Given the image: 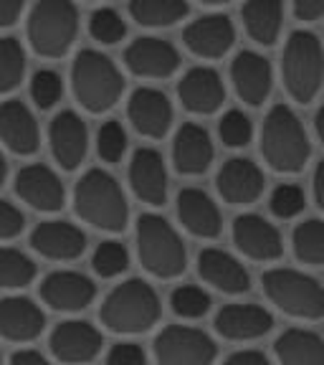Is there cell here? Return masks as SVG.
<instances>
[{"mask_svg": "<svg viewBox=\"0 0 324 365\" xmlns=\"http://www.w3.org/2000/svg\"><path fill=\"white\" fill-rule=\"evenodd\" d=\"M23 228H26V218H23V213L18 211L13 203H8V200L0 198V241L16 239Z\"/></svg>", "mask_w": 324, "mask_h": 365, "instance_id": "b9f144b4", "label": "cell"}, {"mask_svg": "<svg viewBox=\"0 0 324 365\" xmlns=\"http://www.w3.org/2000/svg\"><path fill=\"white\" fill-rule=\"evenodd\" d=\"M0 365H3V355H0Z\"/></svg>", "mask_w": 324, "mask_h": 365, "instance_id": "f5cc1de1", "label": "cell"}, {"mask_svg": "<svg viewBox=\"0 0 324 365\" xmlns=\"http://www.w3.org/2000/svg\"><path fill=\"white\" fill-rule=\"evenodd\" d=\"M309 153H312V145L299 117L286 104H276L268 112L261 132V155L268 168L284 175H294L304 170Z\"/></svg>", "mask_w": 324, "mask_h": 365, "instance_id": "3957f363", "label": "cell"}, {"mask_svg": "<svg viewBox=\"0 0 324 365\" xmlns=\"http://www.w3.org/2000/svg\"><path fill=\"white\" fill-rule=\"evenodd\" d=\"M198 274L205 284L223 294H246L251 289V274L236 257L223 249H203L198 254Z\"/></svg>", "mask_w": 324, "mask_h": 365, "instance_id": "d6986e66", "label": "cell"}, {"mask_svg": "<svg viewBox=\"0 0 324 365\" xmlns=\"http://www.w3.org/2000/svg\"><path fill=\"white\" fill-rule=\"evenodd\" d=\"M218 132H221L223 145H228V148H246L251 143V137H254V125H251V120L244 112L231 109V112L223 114Z\"/></svg>", "mask_w": 324, "mask_h": 365, "instance_id": "f35d334b", "label": "cell"}, {"mask_svg": "<svg viewBox=\"0 0 324 365\" xmlns=\"http://www.w3.org/2000/svg\"><path fill=\"white\" fill-rule=\"evenodd\" d=\"M46 314L28 297L0 299V335L11 342H31L43 332Z\"/></svg>", "mask_w": 324, "mask_h": 365, "instance_id": "d4e9b609", "label": "cell"}, {"mask_svg": "<svg viewBox=\"0 0 324 365\" xmlns=\"http://www.w3.org/2000/svg\"><path fill=\"white\" fill-rule=\"evenodd\" d=\"M177 97L188 112L213 114L226 102V89H223L221 76L213 68L195 66L182 76L180 86H177Z\"/></svg>", "mask_w": 324, "mask_h": 365, "instance_id": "603a6c76", "label": "cell"}, {"mask_svg": "<svg viewBox=\"0 0 324 365\" xmlns=\"http://www.w3.org/2000/svg\"><path fill=\"white\" fill-rule=\"evenodd\" d=\"M48 143H51L53 160L63 170H76L89 150V132H86L84 120L71 109L56 114L48 127Z\"/></svg>", "mask_w": 324, "mask_h": 365, "instance_id": "9a60e30c", "label": "cell"}, {"mask_svg": "<svg viewBox=\"0 0 324 365\" xmlns=\"http://www.w3.org/2000/svg\"><path fill=\"white\" fill-rule=\"evenodd\" d=\"M185 46L200 58H218L231 51L236 41L234 23L228 16H205L185 29Z\"/></svg>", "mask_w": 324, "mask_h": 365, "instance_id": "484cf974", "label": "cell"}, {"mask_svg": "<svg viewBox=\"0 0 324 365\" xmlns=\"http://www.w3.org/2000/svg\"><path fill=\"white\" fill-rule=\"evenodd\" d=\"M31 97L38 109H51L63 97V81L53 68H41L31 79Z\"/></svg>", "mask_w": 324, "mask_h": 365, "instance_id": "74e56055", "label": "cell"}, {"mask_svg": "<svg viewBox=\"0 0 324 365\" xmlns=\"http://www.w3.org/2000/svg\"><path fill=\"white\" fill-rule=\"evenodd\" d=\"M304 203H307V198H304V190L299 188V185H291V182H286V185H279V188L271 193V200H268V208H271V213L276 218H294L299 216V213L304 211Z\"/></svg>", "mask_w": 324, "mask_h": 365, "instance_id": "60d3db41", "label": "cell"}, {"mask_svg": "<svg viewBox=\"0 0 324 365\" xmlns=\"http://www.w3.org/2000/svg\"><path fill=\"white\" fill-rule=\"evenodd\" d=\"M31 246L41 257L53 262H74L86 251V236L68 221H43L33 228Z\"/></svg>", "mask_w": 324, "mask_h": 365, "instance_id": "ac0fdd59", "label": "cell"}, {"mask_svg": "<svg viewBox=\"0 0 324 365\" xmlns=\"http://www.w3.org/2000/svg\"><path fill=\"white\" fill-rule=\"evenodd\" d=\"M127 114H130L132 127L142 137H150V140L165 137L172 127L170 99H167L162 91L150 89V86H142V89H137L135 94H132Z\"/></svg>", "mask_w": 324, "mask_h": 365, "instance_id": "e0dca14e", "label": "cell"}, {"mask_svg": "<svg viewBox=\"0 0 324 365\" xmlns=\"http://www.w3.org/2000/svg\"><path fill=\"white\" fill-rule=\"evenodd\" d=\"M91 267L102 279H114L130 267V251L120 241H102L91 257Z\"/></svg>", "mask_w": 324, "mask_h": 365, "instance_id": "d590c367", "label": "cell"}, {"mask_svg": "<svg viewBox=\"0 0 324 365\" xmlns=\"http://www.w3.org/2000/svg\"><path fill=\"white\" fill-rule=\"evenodd\" d=\"M23 0H0V29H11L21 18Z\"/></svg>", "mask_w": 324, "mask_h": 365, "instance_id": "bcb514c9", "label": "cell"}, {"mask_svg": "<svg viewBox=\"0 0 324 365\" xmlns=\"http://www.w3.org/2000/svg\"><path fill=\"white\" fill-rule=\"evenodd\" d=\"M79 34V11L74 0H38L28 16V41L38 56L61 58Z\"/></svg>", "mask_w": 324, "mask_h": 365, "instance_id": "8992f818", "label": "cell"}, {"mask_svg": "<svg viewBox=\"0 0 324 365\" xmlns=\"http://www.w3.org/2000/svg\"><path fill=\"white\" fill-rule=\"evenodd\" d=\"M314 127H317V137L322 140V145H324V107H319L317 117H314Z\"/></svg>", "mask_w": 324, "mask_h": 365, "instance_id": "681fc988", "label": "cell"}, {"mask_svg": "<svg viewBox=\"0 0 324 365\" xmlns=\"http://www.w3.org/2000/svg\"><path fill=\"white\" fill-rule=\"evenodd\" d=\"M213 143L211 135L198 125H182L172 143V163L175 170L182 175H203L213 163Z\"/></svg>", "mask_w": 324, "mask_h": 365, "instance_id": "83f0119b", "label": "cell"}, {"mask_svg": "<svg viewBox=\"0 0 324 365\" xmlns=\"http://www.w3.org/2000/svg\"><path fill=\"white\" fill-rule=\"evenodd\" d=\"M291 246H294V257L309 267H322L324 264V221L309 218L299 223L291 234Z\"/></svg>", "mask_w": 324, "mask_h": 365, "instance_id": "1f68e13d", "label": "cell"}, {"mask_svg": "<svg viewBox=\"0 0 324 365\" xmlns=\"http://www.w3.org/2000/svg\"><path fill=\"white\" fill-rule=\"evenodd\" d=\"M281 74L291 99H296L299 104L314 102L324 79V51L317 36L309 31H294L289 36Z\"/></svg>", "mask_w": 324, "mask_h": 365, "instance_id": "52a82bcc", "label": "cell"}, {"mask_svg": "<svg viewBox=\"0 0 324 365\" xmlns=\"http://www.w3.org/2000/svg\"><path fill=\"white\" fill-rule=\"evenodd\" d=\"M36 279V264L23 251L0 246V289H23Z\"/></svg>", "mask_w": 324, "mask_h": 365, "instance_id": "d6a6232c", "label": "cell"}, {"mask_svg": "<svg viewBox=\"0 0 324 365\" xmlns=\"http://www.w3.org/2000/svg\"><path fill=\"white\" fill-rule=\"evenodd\" d=\"M211 294L203 292L200 287L193 284H185V287H177L172 289L170 294V307L177 317L182 319H200L205 314L211 312Z\"/></svg>", "mask_w": 324, "mask_h": 365, "instance_id": "e575fe53", "label": "cell"}, {"mask_svg": "<svg viewBox=\"0 0 324 365\" xmlns=\"http://www.w3.org/2000/svg\"><path fill=\"white\" fill-rule=\"evenodd\" d=\"M26 74V53H23L21 41L0 38V94H8L23 81Z\"/></svg>", "mask_w": 324, "mask_h": 365, "instance_id": "836d02e7", "label": "cell"}, {"mask_svg": "<svg viewBox=\"0 0 324 365\" xmlns=\"http://www.w3.org/2000/svg\"><path fill=\"white\" fill-rule=\"evenodd\" d=\"M16 193L23 203H28L33 211L56 213L66 203V190L58 175L48 165H26L16 175Z\"/></svg>", "mask_w": 324, "mask_h": 365, "instance_id": "8fae6325", "label": "cell"}, {"mask_svg": "<svg viewBox=\"0 0 324 365\" xmlns=\"http://www.w3.org/2000/svg\"><path fill=\"white\" fill-rule=\"evenodd\" d=\"M89 34L94 36L99 43L114 46V43H120V41L127 36V26L114 8H99V11L91 13Z\"/></svg>", "mask_w": 324, "mask_h": 365, "instance_id": "8d00e7d4", "label": "cell"}, {"mask_svg": "<svg viewBox=\"0 0 324 365\" xmlns=\"http://www.w3.org/2000/svg\"><path fill=\"white\" fill-rule=\"evenodd\" d=\"M104 337L86 319H66L58 322L51 332V353L56 360L68 365L91 363L102 353Z\"/></svg>", "mask_w": 324, "mask_h": 365, "instance_id": "30bf717a", "label": "cell"}, {"mask_svg": "<svg viewBox=\"0 0 324 365\" xmlns=\"http://www.w3.org/2000/svg\"><path fill=\"white\" fill-rule=\"evenodd\" d=\"M263 292L268 302L296 319L324 317V287L309 274L296 269H271L263 274Z\"/></svg>", "mask_w": 324, "mask_h": 365, "instance_id": "ba28073f", "label": "cell"}, {"mask_svg": "<svg viewBox=\"0 0 324 365\" xmlns=\"http://www.w3.org/2000/svg\"><path fill=\"white\" fill-rule=\"evenodd\" d=\"M273 353L281 365H324V340L312 330L291 327L276 337Z\"/></svg>", "mask_w": 324, "mask_h": 365, "instance_id": "f1b7e54d", "label": "cell"}, {"mask_svg": "<svg viewBox=\"0 0 324 365\" xmlns=\"http://www.w3.org/2000/svg\"><path fill=\"white\" fill-rule=\"evenodd\" d=\"M94 297L97 287L81 272H53L41 284V299L56 312H81Z\"/></svg>", "mask_w": 324, "mask_h": 365, "instance_id": "5bb4252c", "label": "cell"}, {"mask_svg": "<svg viewBox=\"0 0 324 365\" xmlns=\"http://www.w3.org/2000/svg\"><path fill=\"white\" fill-rule=\"evenodd\" d=\"M125 63L135 76L167 79L180 66V53L162 38H137L125 51Z\"/></svg>", "mask_w": 324, "mask_h": 365, "instance_id": "2e32d148", "label": "cell"}, {"mask_svg": "<svg viewBox=\"0 0 324 365\" xmlns=\"http://www.w3.org/2000/svg\"><path fill=\"white\" fill-rule=\"evenodd\" d=\"M130 13L140 26L165 29L188 16V3L185 0H132Z\"/></svg>", "mask_w": 324, "mask_h": 365, "instance_id": "4dcf8cb0", "label": "cell"}, {"mask_svg": "<svg viewBox=\"0 0 324 365\" xmlns=\"http://www.w3.org/2000/svg\"><path fill=\"white\" fill-rule=\"evenodd\" d=\"M231 79L236 94L251 107H261L271 94V66L263 56L254 51H241L231 63Z\"/></svg>", "mask_w": 324, "mask_h": 365, "instance_id": "cb8c5ba5", "label": "cell"}, {"mask_svg": "<svg viewBox=\"0 0 324 365\" xmlns=\"http://www.w3.org/2000/svg\"><path fill=\"white\" fill-rule=\"evenodd\" d=\"M97 153L104 163H120L127 153V132L120 122H107L97 135Z\"/></svg>", "mask_w": 324, "mask_h": 365, "instance_id": "ab89813d", "label": "cell"}, {"mask_svg": "<svg viewBox=\"0 0 324 365\" xmlns=\"http://www.w3.org/2000/svg\"><path fill=\"white\" fill-rule=\"evenodd\" d=\"M102 325L120 335H140L157 325L160 297L145 279H127L104 297Z\"/></svg>", "mask_w": 324, "mask_h": 365, "instance_id": "7a4b0ae2", "label": "cell"}, {"mask_svg": "<svg viewBox=\"0 0 324 365\" xmlns=\"http://www.w3.org/2000/svg\"><path fill=\"white\" fill-rule=\"evenodd\" d=\"M130 185L135 195L147 205H165L167 168L157 150L140 148L130 163Z\"/></svg>", "mask_w": 324, "mask_h": 365, "instance_id": "ffe728a7", "label": "cell"}, {"mask_svg": "<svg viewBox=\"0 0 324 365\" xmlns=\"http://www.w3.org/2000/svg\"><path fill=\"white\" fill-rule=\"evenodd\" d=\"M11 365H51L46 360V355H41L38 350H18L13 355Z\"/></svg>", "mask_w": 324, "mask_h": 365, "instance_id": "7dc6e473", "label": "cell"}, {"mask_svg": "<svg viewBox=\"0 0 324 365\" xmlns=\"http://www.w3.org/2000/svg\"><path fill=\"white\" fill-rule=\"evenodd\" d=\"M223 365H271V360L261 350H239V353L228 355Z\"/></svg>", "mask_w": 324, "mask_h": 365, "instance_id": "f6af8a7d", "label": "cell"}, {"mask_svg": "<svg viewBox=\"0 0 324 365\" xmlns=\"http://www.w3.org/2000/svg\"><path fill=\"white\" fill-rule=\"evenodd\" d=\"M71 86H74L76 102L86 112L102 114L120 102L125 91V79L112 58L86 48L76 56L74 68H71Z\"/></svg>", "mask_w": 324, "mask_h": 365, "instance_id": "277c9868", "label": "cell"}, {"mask_svg": "<svg viewBox=\"0 0 324 365\" xmlns=\"http://www.w3.org/2000/svg\"><path fill=\"white\" fill-rule=\"evenodd\" d=\"M205 6H223V3H231V0H200Z\"/></svg>", "mask_w": 324, "mask_h": 365, "instance_id": "816d5d0a", "label": "cell"}, {"mask_svg": "<svg viewBox=\"0 0 324 365\" xmlns=\"http://www.w3.org/2000/svg\"><path fill=\"white\" fill-rule=\"evenodd\" d=\"M273 330V317L258 304H226L216 314V332L226 340L249 342L268 335Z\"/></svg>", "mask_w": 324, "mask_h": 365, "instance_id": "44dd1931", "label": "cell"}, {"mask_svg": "<svg viewBox=\"0 0 324 365\" xmlns=\"http://www.w3.org/2000/svg\"><path fill=\"white\" fill-rule=\"evenodd\" d=\"M137 254L157 279H175L188 267V251L177 231L162 216L145 213L137 221Z\"/></svg>", "mask_w": 324, "mask_h": 365, "instance_id": "5b68a950", "label": "cell"}, {"mask_svg": "<svg viewBox=\"0 0 324 365\" xmlns=\"http://www.w3.org/2000/svg\"><path fill=\"white\" fill-rule=\"evenodd\" d=\"M74 208L81 221L107 234H120L130 221V205H127L120 182L99 168L84 173L81 180L76 182Z\"/></svg>", "mask_w": 324, "mask_h": 365, "instance_id": "6da1fadb", "label": "cell"}, {"mask_svg": "<svg viewBox=\"0 0 324 365\" xmlns=\"http://www.w3.org/2000/svg\"><path fill=\"white\" fill-rule=\"evenodd\" d=\"M177 218L198 239H216L223 228L218 205L200 188L180 190V195H177Z\"/></svg>", "mask_w": 324, "mask_h": 365, "instance_id": "4316f807", "label": "cell"}, {"mask_svg": "<svg viewBox=\"0 0 324 365\" xmlns=\"http://www.w3.org/2000/svg\"><path fill=\"white\" fill-rule=\"evenodd\" d=\"M314 200H317V205L324 211V160L317 165V170H314Z\"/></svg>", "mask_w": 324, "mask_h": 365, "instance_id": "c3c4849f", "label": "cell"}, {"mask_svg": "<svg viewBox=\"0 0 324 365\" xmlns=\"http://www.w3.org/2000/svg\"><path fill=\"white\" fill-rule=\"evenodd\" d=\"M266 178L261 168L249 158H231L218 170L216 188L221 198L231 205H251L256 203L263 193Z\"/></svg>", "mask_w": 324, "mask_h": 365, "instance_id": "7c38bea8", "label": "cell"}, {"mask_svg": "<svg viewBox=\"0 0 324 365\" xmlns=\"http://www.w3.org/2000/svg\"><path fill=\"white\" fill-rule=\"evenodd\" d=\"M244 26L249 36L261 46H273L279 41L281 21H284V8L281 0H246Z\"/></svg>", "mask_w": 324, "mask_h": 365, "instance_id": "f546056e", "label": "cell"}, {"mask_svg": "<svg viewBox=\"0 0 324 365\" xmlns=\"http://www.w3.org/2000/svg\"><path fill=\"white\" fill-rule=\"evenodd\" d=\"M0 140L16 155H33L38 150V122L21 99L0 104Z\"/></svg>", "mask_w": 324, "mask_h": 365, "instance_id": "7402d4cb", "label": "cell"}, {"mask_svg": "<svg viewBox=\"0 0 324 365\" xmlns=\"http://www.w3.org/2000/svg\"><path fill=\"white\" fill-rule=\"evenodd\" d=\"M294 16L299 21H319L324 16V0H294Z\"/></svg>", "mask_w": 324, "mask_h": 365, "instance_id": "ee69618b", "label": "cell"}, {"mask_svg": "<svg viewBox=\"0 0 324 365\" xmlns=\"http://www.w3.org/2000/svg\"><path fill=\"white\" fill-rule=\"evenodd\" d=\"M6 178H8V163H6V158H3V153H0V188H3Z\"/></svg>", "mask_w": 324, "mask_h": 365, "instance_id": "f907efd6", "label": "cell"}, {"mask_svg": "<svg viewBox=\"0 0 324 365\" xmlns=\"http://www.w3.org/2000/svg\"><path fill=\"white\" fill-rule=\"evenodd\" d=\"M157 365H213L218 345L208 332L188 325H170L155 337Z\"/></svg>", "mask_w": 324, "mask_h": 365, "instance_id": "9c48e42d", "label": "cell"}, {"mask_svg": "<svg viewBox=\"0 0 324 365\" xmlns=\"http://www.w3.org/2000/svg\"><path fill=\"white\" fill-rule=\"evenodd\" d=\"M234 244L254 262H276L284 251L279 228L256 213H246L234 221Z\"/></svg>", "mask_w": 324, "mask_h": 365, "instance_id": "4fadbf2b", "label": "cell"}, {"mask_svg": "<svg viewBox=\"0 0 324 365\" xmlns=\"http://www.w3.org/2000/svg\"><path fill=\"white\" fill-rule=\"evenodd\" d=\"M107 365H147V355L137 342H117L109 350Z\"/></svg>", "mask_w": 324, "mask_h": 365, "instance_id": "7bdbcfd3", "label": "cell"}]
</instances>
